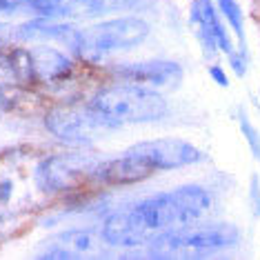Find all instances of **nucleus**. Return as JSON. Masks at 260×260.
Masks as SVG:
<instances>
[{
    "label": "nucleus",
    "mask_w": 260,
    "mask_h": 260,
    "mask_svg": "<svg viewBox=\"0 0 260 260\" xmlns=\"http://www.w3.org/2000/svg\"><path fill=\"white\" fill-rule=\"evenodd\" d=\"M209 209L211 196L205 187L182 185L109 214L100 234L109 247H140L162 232L198 222Z\"/></svg>",
    "instance_id": "1"
},
{
    "label": "nucleus",
    "mask_w": 260,
    "mask_h": 260,
    "mask_svg": "<svg viewBox=\"0 0 260 260\" xmlns=\"http://www.w3.org/2000/svg\"><path fill=\"white\" fill-rule=\"evenodd\" d=\"M89 105L114 127L156 122L167 116L169 111L165 96L158 93L153 87L125 80L98 89L91 96Z\"/></svg>",
    "instance_id": "2"
},
{
    "label": "nucleus",
    "mask_w": 260,
    "mask_h": 260,
    "mask_svg": "<svg viewBox=\"0 0 260 260\" xmlns=\"http://www.w3.org/2000/svg\"><path fill=\"white\" fill-rule=\"evenodd\" d=\"M240 242L238 227L227 222L187 224L162 232L147 242L149 258H207L227 251Z\"/></svg>",
    "instance_id": "3"
},
{
    "label": "nucleus",
    "mask_w": 260,
    "mask_h": 260,
    "mask_svg": "<svg viewBox=\"0 0 260 260\" xmlns=\"http://www.w3.org/2000/svg\"><path fill=\"white\" fill-rule=\"evenodd\" d=\"M149 38V22L138 16L103 20L76 34L74 51L85 60L96 62L118 51L136 49Z\"/></svg>",
    "instance_id": "4"
},
{
    "label": "nucleus",
    "mask_w": 260,
    "mask_h": 260,
    "mask_svg": "<svg viewBox=\"0 0 260 260\" xmlns=\"http://www.w3.org/2000/svg\"><path fill=\"white\" fill-rule=\"evenodd\" d=\"M45 127L56 138L72 145H89L116 129L96 109H91V105H56L47 111Z\"/></svg>",
    "instance_id": "5"
},
{
    "label": "nucleus",
    "mask_w": 260,
    "mask_h": 260,
    "mask_svg": "<svg viewBox=\"0 0 260 260\" xmlns=\"http://www.w3.org/2000/svg\"><path fill=\"white\" fill-rule=\"evenodd\" d=\"M98 160L82 153H60L38 162L36 185L43 193H69L93 180V169Z\"/></svg>",
    "instance_id": "6"
},
{
    "label": "nucleus",
    "mask_w": 260,
    "mask_h": 260,
    "mask_svg": "<svg viewBox=\"0 0 260 260\" xmlns=\"http://www.w3.org/2000/svg\"><path fill=\"white\" fill-rule=\"evenodd\" d=\"M9 74L20 80L60 82L74 74V62L62 51L51 47L36 49H11L7 51Z\"/></svg>",
    "instance_id": "7"
},
{
    "label": "nucleus",
    "mask_w": 260,
    "mask_h": 260,
    "mask_svg": "<svg viewBox=\"0 0 260 260\" xmlns=\"http://www.w3.org/2000/svg\"><path fill=\"white\" fill-rule=\"evenodd\" d=\"M134 156H138L153 174L156 171H169L180 167H191L205 160V153L196 145L178 138H160V140H147L129 147Z\"/></svg>",
    "instance_id": "8"
},
{
    "label": "nucleus",
    "mask_w": 260,
    "mask_h": 260,
    "mask_svg": "<svg viewBox=\"0 0 260 260\" xmlns=\"http://www.w3.org/2000/svg\"><path fill=\"white\" fill-rule=\"evenodd\" d=\"M114 76L125 82H138L156 89H176L182 82V67L174 60H140L114 67Z\"/></svg>",
    "instance_id": "9"
},
{
    "label": "nucleus",
    "mask_w": 260,
    "mask_h": 260,
    "mask_svg": "<svg viewBox=\"0 0 260 260\" xmlns=\"http://www.w3.org/2000/svg\"><path fill=\"white\" fill-rule=\"evenodd\" d=\"M100 245H107L103 240V234L96 229H67L51 238H47L40 245L38 258L47 260H67V258H82L98 251Z\"/></svg>",
    "instance_id": "10"
},
{
    "label": "nucleus",
    "mask_w": 260,
    "mask_h": 260,
    "mask_svg": "<svg viewBox=\"0 0 260 260\" xmlns=\"http://www.w3.org/2000/svg\"><path fill=\"white\" fill-rule=\"evenodd\" d=\"M191 25L196 27L198 40L205 49V56H214L218 49L224 54H232L234 45L227 29L222 25V18L218 16L211 0H193L191 3Z\"/></svg>",
    "instance_id": "11"
},
{
    "label": "nucleus",
    "mask_w": 260,
    "mask_h": 260,
    "mask_svg": "<svg viewBox=\"0 0 260 260\" xmlns=\"http://www.w3.org/2000/svg\"><path fill=\"white\" fill-rule=\"evenodd\" d=\"M151 176L153 171L132 151H125L122 156L109 158V160H98L93 169V180L103 185H134Z\"/></svg>",
    "instance_id": "12"
},
{
    "label": "nucleus",
    "mask_w": 260,
    "mask_h": 260,
    "mask_svg": "<svg viewBox=\"0 0 260 260\" xmlns=\"http://www.w3.org/2000/svg\"><path fill=\"white\" fill-rule=\"evenodd\" d=\"M40 18L47 20H78L105 14V0H27Z\"/></svg>",
    "instance_id": "13"
},
{
    "label": "nucleus",
    "mask_w": 260,
    "mask_h": 260,
    "mask_svg": "<svg viewBox=\"0 0 260 260\" xmlns=\"http://www.w3.org/2000/svg\"><path fill=\"white\" fill-rule=\"evenodd\" d=\"M218 9L224 16V20L229 22V27L234 29V34L240 40H245V20H242V9L236 0H216Z\"/></svg>",
    "instance_id": "14"
},
{
    "label": "nucleus",
    "mask_w": 260,
    "mask_h": 260,
    "mask_svg": "<svg viewBox=\"0 0 260 260\" xmlns=\"http://www.w3.org/2000/svg\"><path fill=\"white\" fill-rule=\"evenodd\" d=\"M238 122H240V132H242V136H245V140H247V145H249L253 158L260 160V134H258V129L251 125L249 118H247L245 109L238 111Z\"/></svg>",
    "instance_id": "15"
},
{
    "label": "nucleus",
    "mask_w": 260,
    "mask_h": 260,
    "mask_svg": "<svg viewBox=\"0 0 260 260\" xmlns=\"http://www.w3.org/2000/svg\"><path fill=\"white\" fill-rule=\"evenodd\" d=\"M156 0H105V9L116 11V9H145L151 7Z\"/></svg>",
    "instance_id": "16"
},
{
    "label": "nucleus",
    "mask_w": 260,
    "mask_h": 260,
    "mask_svg": "<svg viewBox=\"0 0 260 260\" xmlns=\"http://www.w3.org/2000/svg\"><path fill=\"white\" fill-rule=\"evenodd\" d=\"M229 62H232L236 76H245V72H247V56H245V51H232V54H229Z\"/></svg>",
    "instance_id": "17"
},
{
    "label": "nucleus",
    "mask_w": 260,
    "mask_h": 260,
    "mask_svg": "<svg viewBox=\"0 0 260 260\" xmlns=\"http://www.w3.org/2000/svg\"><path fill=\"white\" fill-rule=\"evenodd\" d=\"M209 76L214 78V82H216L218 87H229V78H227V74H224L222 67H218V64L209 67Z\"/></svg>",
    "instance_id": "18"
},
{
    "label": "nucleus",
    "mask_w": 260,
    "mask_h": 260,
    "mask_svg": "<svg viewBox=\"0 0 260 260\" xmlns=\"http://www.w3.org/2000/svg\"><path fill=\"white\" fill-rule=\"evenodd\" d=\"M251 207H253V214L260 216V182L256 176L251 178Z\"/></svg>",
    "instance_id": "19"
},
{
    "label": "nucleus",
    "mask_w": 260,
    "mask_h": 260,
    "mask_svg": "<svg viewBox=\"0 0 260 260\" xmlns=\"http://www.w3.org/2000/svg\"><path fill=\"white\" fill-rule=\"evenodd\" d=\"M0 74H9V62H7V51H0Z\"/></svg>",
    "instance_id": "20"
}]
</instances>
